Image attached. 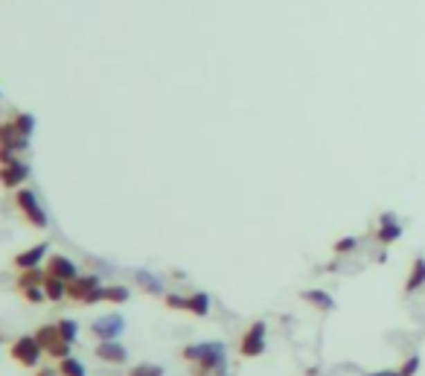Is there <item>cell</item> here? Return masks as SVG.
I'll return each instance as SVG.
<instances>
[{"instance_id": "cell-12", "label": "cell", "mask_w": 425, "mask_h": 376, "mask_svg": "<svg viewBox=\"0 0 425 376\" xmlns=\"http://www.w3.org/2000/svg\"><path fill=\"white\" fill-rule=\"evenodd\" d=\"M93 356L99 361H105V365H123V361L129 359V350H125L117 339H111V341H99L93 347Z\"/></svg>"}, {"instance_id": "cell-9", "label": "cell", "mask_w": 425, "mask_h": 376, "mask_svg": "<svg viewBox=\"0 0 425 376\" xmlns=\"http://www.w3.org/2000/svg\"><path fill=\"white\" fill-rule=\"evenodd\" d=\"M26 178H30V166L26 163H21V161L0 163V187L3 190H18Z\"/></svg>"}, {"instance_id": "cell-20", "label": "cell", "mask_w": 425, "mask_h": 376, "mask_svg": "<svg viewBox=\"0 0 425 376\" xmlns=\"http://www.w3.org/2000/svg\"><path fill=\"white\" fill-rule=\"evenodd\" d=\"M55 370H59V376H84V365L79 359H73V356L62 359L59 365H55Z\"/></svg>"}, {"instance_id": "cell-17", "label": "cell", "mask_w": 425, "mask_h": 376, "mask_svg": "<svg viewBox=\"0 0 425 376\" xmlns=\"http://www.w3.org/2000/svg\"><path fill=\"white\" fill-rule=\"evenodd\" d=\"M300 298L306 301V303H315L318 310H323V312H329L332 306H335V301L327 295V292H318V289H309V292H300Z\"/></svg>"}, {"instance_id": "cell-24", "label": "cell", "mask_w": 425, "mask_h": 376, "mask_svg": "<svg viewBox=\"0 0 425 376\" xmlns=\"http://www.w3.org/2000/svg\"><path fill=\"white\" fill-rule=\"evenodd\" d=\"M18 295H21L26 303H44V301H47L44 289H18Z\"/></svg>"}, {"instance_id": "cell-16", "label": "cell", "mask_w": 425, "mask_h": 376, "mask_svg": "<svg viewBox=\"0 0 425 376\" xmlns=\"http://www.w3.org/2000/svg\"><path fill=\"white\" fill-rule=\"evenodd\" d=\"M422 283H425V260H422V257H417V260H414V266H410L408 280H405V292L410 295V292H417Z\"/></svg>"}, {"instance_id": "cell-19", "label": "cell", "mask_w": 425, "mask_h": 376, "mask_svg": "<svg viewBox=\"0 0 425 376\" xmlns=\"http://www.w3.org/2000/svg\"><path fill=\"white\" fill-rule=\"evenodd\" d=\"M12 125L18 129L21 137H26V141H30L33 132H35V117H33V114H24V111H18V114L12 117Z\"/></svg>"}, {"instance_id": "cell-7", "label": "cell", "mask_w": 425, "mask_h": 376, "mask_svg": "<svg viewBox=\"0 0 425 376\" xmlns=\"http://www.w3.org/2000/svg\"><path fill=\"white\" fill-rule=\"evenodd\" d=\"M262 350H265V324L253 321L245 330V336L239 339V353L245 359H257V356H262Z\"/></svg>"}, {"instance_id": "cell-11", "label": "cell", "mask_w": 425, "mask_h": 376, "mask_svg": "<svg viewBox=\"0 0 425 376\" xmlns=\"http://www.w3.org/2000/svg\"><path fill=\"white\" fill-rule=\"evenodd\" d=\"M47 254V242H38L33 248L21 251V254L12 257V269L15 271H26V269H41V260Z\"/></svg>"}, {"instance_id": "cell-30", "label": "cell", "mask_w": 425, "mask_h": 376, "mask_svg": "<svg viewBox=\"0 0 425 376\" xmlns=\"http://www.w3.org/2000/svg\"><path fill=\"white\" fill-rule=\"evenodd\" d=\"M393 370H381V373H370V376H390Z\"/></svg>"}, {"instance_id": "cell-27", "label": "cell", "mask_w": 425, "mask_h": 376, "mask_svg": "<svg viewBox=\"0 0 425 376\" xmlns=\"http://www.w3.org/2000/svg\"><path fill=\"white\" fill-rule=\"evenodd\" d=\"M166 306H169V310H183V312H187V298H181V295H166Z\"/></svg>"}, {"instance_id": "cell-15", "label": "cell", "mask_w": 425, "mask_h": 376, "mask_svg": "<svg viewBox=\"0 0 425 376\" xmlns=\"http://www.w3.org/2000/svg\"><path fill=\"white\" fill-rule=\"evenodd\" d=\"M44 295H47V301H53V303H62L64 298H67V283L64 280H59V277H44Z\"/></svg>"}, {"instance_id": "cell-2", "label": "cell", "mask_w": 425, "mask_h": 376, "mask_svg": "<svg viewBox=\"0 0 425 376\" xmlns=\"http://www.w3.org/2000/svg\"><path fill=\"white\" fill-rule=\"evenodd\" d=\"M67 301H76V303H84V306H93L99 301H105V286L99 283L96 274H84V277H76V280L67 283Z\"/></svg>"}, {"instance_id": "cell-28", "label": "cell", "mask_w": 425, "mask_h": 376, "mask_svg": "<svg viewBox=\"0 0 425 376\" xmlns=\"http://www.w3.org/2000/svg\"><path fill=\"white\" fill-rule=\"evenodd\" d=\"M55 373H59V370H55V368H41L35 376H55Z\"/></svg>"}, {"instance_id": "cell-3", "label": "cell", "mask_w": 425, "mask_h": 376, "mask_svg": "<svg viewBox=\"0 0 425 376\" xmlns=\"http://www.w3.org/2000/svg\"><path fill=\"white\" fill-rule=\"evenodd\" d=\"M33 336H35V341L41 344L44 356H50V359H55V361H62V359L70 356V341L62 339V332H59V327H55V324L38 327V330L33 332Z\"/></svg>"}, {"instance_id": "cell-13", "label": "cell", "mask_w": 425, "mask_h": 376, "mask_svg": "<svg viewBox=\"0 0 425 376\" xmlns=\"http://www.w3.org/2000/svg\"><path fill=\"white\" fill-rule=\"evenodd\" d=\"M44 277H47V271H41V269H26V271H18L15 292H18V289H44Z\"/></svg>"}, {"instance_id": "cell-25", "label": "cell", "mask_w": 425, "mask_h": 376, "mask_svg": "<svg viewBox=\"0 0 425 376\" xmlns=\"http://www.w3.org/2000/svg\"><path fill=\"white\" fill-rule=\"evenodd\" d=\"M356 245H359L356 236H344V240H338V242H335V254H350V251L356 248Z\"/></svg>"}, {"instance_id": "cell-4", "label": "cell", "mask_w": 425, "mask_h": 376, "mask_svg": "<svg viewBox=\"0 0 425 376\" xmlns=\"http://www.w3.org/2000/svg\"><path fill=\"white\" fill-rule=\"evenodd\" d=\"M15 207H18V213H21L26 222H30L33 228H47V225H50L44 207L38 204V196H35L33 190L18 187V190H15Z\"/></svg>"}, {"instance_id": "cell-23", "label": "cell", "mask_w": 425, "mask_h": 376, "mask_svg": "<svg viewBox=\"0 0 425 376\" xmlns=\"http://www.w3.org/2000/svg\"><path fill=\"white\" fill-rule=\"evenodd\" d=\"M129 376H163L161 365H152V361H143V365H134L129 370Z\"/></svg>"}, {"instance_id": "cell-1", "label": "cell", "mask_w": 425, "mask_h": 376, "mask_svg": "<svg viewBox=\"0 0 425 376\" xmlns=\"http://www.w3.org/2000/svg\"><path fill=\"white\" fill-rule=\"evenodd\" d=\"M181 356L192 361L195 368H201V370H210V373H216L224 368V347L216 344V341H210V344H190V347H183Z\"/></svg>"}, {"instance_id": "cell-18", "label": "cell", "mask_w": 425, "mask_h": 376, "mask_svg": "<svg viewBox=\"0 0 425 376\" xmlns=\"http://www.w3.org/2000/svg\"><path fill=\"white\" fill-rule=\"evenodd\" d=\"M187 312L198 315V318H204L210 312V298L204 295V292H192V295L187 298Z\"/></svg>"}, {"instance_id": "cell-8", "label": "cell", "mask_w": 425, "mask_h": 376, "mask_svg": "<svg viewBox=\"0 0 425 376\" xmlns=\"http://www.w3.org/2000/svg\"><path fill=\"white\" fill-rule=\"evenodd\" d=\"M44 271L50 277H59V280H64V283H70V280H76V277H79L76 262L70 257H64V254H50L47 262H44Z\"/></svg>"}, {"instance_id": "cell-31", "label": "cell", "mask_w": 425, "mask_h": 376, "mask_svg": "<svg viewBox=\"0 0 425 376\" xmlns=\"http://www.w3.org/2000/svg\"><path fill=\"white\" fill-rule=\"evenodd\" d=\"M390 376H402V373H399V370H393V373H390Z\"/></svg>"}, {"instance_id": "cell-6", "label": "cell", "mask_w": 425, "mask_h": 376, "mask_svg": "<svg viewBox=\"0 0 425 376\" xmlns=\"http://www.w3.org/2000/svg\"><path fill=\"white\" fill-rule=\"evenodd\" d=\"M26 137L18 134V129L12 125V120L0 123V163H9V161H18V152L26 149Z\"/></svg>"}, {"instance_id": "cell-21", "label": "cell", "mask_w": 425, "mask_h": 376, "mask_svg": "<svg viewBox=\"0 0 425 376\" xmlns=\"http://www.w3.org/2000/svg\"><path fill=\"white\" fill-rule=\"evenodd\" d=\"M129 298H132V289L129 286H105V303L120 306V303H125Z\"/></svg>"}, {"instance_id": "cell-5", "label": "cell", "mask_w": 425, "mask_h": 376, "mask_svg": "<svg viewBox=\"0 0 425 376\" xmlns=\"http://www.w3.org/2000/svg\"><path fill=\"white\" fill-rule=\"evenodd\" d=\"M9 356L21 368H38L44 350H41V344L35 341V336H18L15 341L9 344Z\"/></svg>"}, {"instance_id": "cell-26", "label": "cell", "mask_w": 425, "mask_h": 376, "mask_svg": "<svg viewBox=\"0 0 425 376\" xmlns=\"http://www.w3.org/2000/svg\"><path fill=\"white\" fill-rule=\"evenodd\" d=\"M417 370H419V356L414 353V356H408V361L399 368V373H402V376H414Z\"/></svg>"}, {"instance_id": "cell-22", "label": "cell", "mask_w": 425, "mask_h": 376, "mask_svg": "<svg viewBox=\"0 0 425 376\" xmlns=\"http://www.w3.org/2000/svg\"><path fill=\"white\" fill-rule=\"evenodd\" d=\"M55 327H59V332H62V339H64V341H70V344H73V341H76V332H79V324L73 321V318H62V321H59V324H55Z\"/></svg>"}, {"instance_id": "cell-10", "label": "cell", "mask_w": 425, "mask_h": 376, "mask_svg": "<svg viewBox=\"0 0 425 376\" xmlns=\"http://www.w3.org/2000/svg\"><path fill=\"white\" fill-rule=\"evenodd\" d=\"M125 330V321H123V315H102V318H96V321L91 324V332L99 339V341H111V339H117L120 332Z\"/></svg>"}, {"instance_id": "cell-29", "label": "cell", "mask_w": 425, "mask_h": 376, "mask_svg": "<svg viewBox=\"0 0 425 376\" xmlns=\"http://www.w3.org/2000/svg\"><path fill=\"white\" fill-rule=\"evenodd\" d=\"M192 376H212V373H210V370H201V368H198V370H195Z\"/></svg>"}, {"instance_id": "cell-14", "label": "cell", "mask_w": 425, "mask_h": 376, "mask_svg": "<svg viewBox=\"0 0 425 376\" xmlns=\"http://www.w3.org/2000/svg\"><path fill=\"white\" fill-rule=\"evenodd\" d=\"M399 236H402V225H396L390 213L381 216V228H379V233H376V240H379L381 245H390L393 240H399Z\"/></svg>"}]
</instances>
